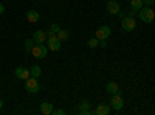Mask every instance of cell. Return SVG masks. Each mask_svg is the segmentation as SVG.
Returning <instances> with one entry per match:
<instances>
[{
    "mask_svg": "<svg viewBox=\"0 0 155 115\" xmlns=\"http://www.w3.org/2000/svg\"><path fill=\"white\" fill-rule=\"evenodd\" d=\"M90 113H95V115H109L110 113V106L109 104H98L96 109Z\"/></svg>",
    "mask_w": 155,
    "mask_h": 115,
    "instance_id": "cell-10",
    "label": "cell"
},
{
    "mask_svg": "<svg viewBox=\"0 0 155 115\" xmlns=\"http://www.w3.org/2000/svg\"><path fill=\"white\" fill-rule=\"evenodd\" d=\"M30 53L36 58V59H44L47 56V47L44 44H34L30 50Z\"/></svg>",
    "mask_w": 155,
    "mask_h": 115,
    "instance_id": "cell-2",
    "label": "cell"
},
{
    "mask_svg": "<svg viewBox=\"0 0 155 115\" xmlns=\"http://www.w3.org/2000/svg\"><path fill=\"white\" fill-rule=\"evenodd\" d=\"M88 107H90L88 101H82V103L79 104V113H81V115H88V113H90Z\"/></svg>",
    "mask_w": 155,
    "mask_h": 115,
    "instance_id": "cell-15",
    "label": "cell"
},
{
    "mask_svg": "<svg viewBox=\"0 0 155 115\" xmlns=\"http://www.w3.org/2000/svg\"><path fill=\"white\" fill-rule=\"evenodd\" d=\"M41 73H42L41 66H33V67L30 69V75L34 76V78H39V76H41Z\"/></svg>",
    "mask_w": 155,
    "mask_h": 115,
    "instance_id": "cell-17",
    "label": "cell"
},
{
    "mask_svg": "<svg viewBox=\"0 0 155 115\" xmlns=\"http://www.w3.org/2000/svg\"><path fill=\"white\" fill-rule=\"evenodd\" d=\"M99 42H101V44H98V45H101L102 48H106V47H107V44H106V41H99Z\"/></svg>",
    "mask_w": 155,
    "mask_h": 115,
    "instance_id": "cell-25",
    "label": "cell"
},
{
    "mask_svg": "<svg viewBox=\"0 0 155 115\" xmlns=\"http://www.w3.org/2000/svg\"><path fill=\"white\" fill-rule=\"evenodd\" d=\"M61 41L58 39V37L54 36V37H50V39H47V47L51 50V52H58V50L61 48Z\"/></svg>",
    "mask_w": 155,
    "mask_h": 115,
    "instance_id": "cell-7",
    "label": "cell"
},
{
    "mask_svg": "<svg viewBox=\"0 0 155 115\" xmlns=\"http://www.w3.org/2000/svg\"><path fill=\"white\" fill-rule=\"evenodd\" d=\"M27 19H28V22H39V19H41V16H39V12L37 11H34V9H30V11H27Z\"/></svg>",
    "mask_w": 155,
    "mask_h": 115,
    "instance_id": "cell-13",
    "label": "cell"
},
{
    "mask_svg": "<svg viewBox=\"0 0 155 115\" xmlns=\"http://www.w3.org/2000/svg\"><path fill=\"white\" fill-rule=\"evenodd\" d=\"M33 41H34L36 44H44V42H47V33L42 31V30H37V31L34 33V36H33Z\"/></svg>",
    "mask_w": 155,
    "mask_h": 115,
    "instance_id": "cell-12",
    "label": "cell"
},
{
    "mask_svg": "<svg viewBox=\"0 0 155 115\" xmlns=\"http://www.w3.org/2000/svg\"><path fill=\"white\" fill-rule=\"evenodd\" d=\"M98 39L96 37H92V39H88V42H87V45L90 47V48H95V47H98Z\"/></svg>",
    "mask_w": 155,
    "mask_h": 115,
    "instance_id": "cell-19",
    "label": "cell"
},
{
    "mask_svg": "<svg viewBox=\"0 0 155 115\" xmlns=\"http://www.w3.org/2000/svg\"><path fill=\"white\" fill-rule=\"evenodd\" d=\"M143 2V6H152L153 5V0H141Z\"/></svg>",
    "mask_w": 155,
    "mask_h": 115,
    "instance_id": "cell-22",
    "label": "cell"
},
{
    "mask_svg": "<svg viewBox=\"0 0 155 115\" xmlns=\"http://www.w3.org/2000/svg\"><path fill=\"white\" fill-rule=\"evenodd\" d=\"M51 110H53V104H51L50 101H45V103L41 104V112H42L44 115H50Z\"/></svg>",
    "mask_w": 155,
    "mask_h": 115,
    "instance_id": "cell-14",
    "label": "cell"
},
{
    "mask_svg": "<svg viewBox=\"0 0 155 115\" xmlns=\"http://www.w3.org/2000/svg\"><path fill=\"white\" fill-rule=\"evenodd\" d=\"M110 34H112L110 27H107V25H102V27H99V28L96 30V39H98V41H107Z\"/></svg>",
    "mask_w": 155,
    "mask_h": 115,
    "instance_id": "cell-5",
    "label": "cell"
},
{
    "mask_svg": "<svg viewBox=\"0 0 155 115\" xmlns=\"http://www.w3.org/2000/svg\"><path fill=\"white\" fill-rule=\"evenodd\" d=\"M51 113H53V115H65V110H64V109H53Z\"/></svg>",
    "mask_w": 155,
    "mask_h": 115,
    "instance_id": "cell-21",
    "label": "cell"
},
{
    "mask_svg": "<svg viewBox=\"0 0 155 115\" xmlns=\"http://www.w3.org/2000/svg\"><path fill=\"white\" fill-rule=\"evenodd\" d=\"M106 90L110 93V95H115V93H121V89L118 86V83H115V81H110L106 84Z\"/></svg>",
    "mask_w": 155,
    "mask_h": 115,
    "instance_id": "cell-11",
    "label": "cell"
},
{
    "mask_svg": "<svg viewBox=\"0 0 155 115\" xmlns=\"http://www.w3.org/2000/svg\"><path fill=\"white\" fill-rule=\"evenodd\" d=\"M121 9L120 3L116 2V0H109V3H107V11H109V14H118Z\"/></svg>",
    "mask_w": 155,
    "mask_h": 115,
    "instance_id": "cell-9",
    "label": "cell"
},
{
    "mask_svg": "<svg viewBox=\"0 0 155 115\" xmlns=\"http://www.w3.org/2000/svg\"><path fill=\"white\" fill-rule=\"evenodd\" d=\"M141 8H143V2H141V0H130V9L132 11L138 12Z\"/></svg>",
    "mask_w": 155,
    "mask_h": 115,
    "instance_id": "cell-16",
    "label": "cell"
},
{
    "mask_svg": "<svg viewBox=\"0 0 155 115\" xmlns=\"http://www.w3.org/2000/svg\"><path fill=\"white\" fill-rule=\"evenodd\" d=\"M3 12H5V6H3L2 3H0V16H2V14H3Z\"/></svg>",
    "mask_w": 155,
    "mask_h": 115,
    "instance_id": "cell-24",
    "label": "cell"
},
{
    "mask_svg": "<svg viewBox=\"0 0 155 115\" xmlns=\"http://www.w3.org/2000/svg\"><path fill=\"white\" fill-rule=\"evenodd\" d=\"M33 45H34V41H33V37H31V39H27V41H25V48H27V52H30Z\"/></svg>",
    "mask_w": 155,
    "mask_h": 115,
    "instance_id": "cell-20",
    "label": "cell"
},
{
    "mask_svg": "<svg viewBox=\"0 0 155 115\" xmlns=\"http://www.w3.org/2000/svg\"><path fill=\"white\" fill-rule=\"evenodd\" d=\"M50 30H51V31H54V33H58L61 28H59V25H58V23H53V25H51V28H50Z\"/></svg>",
    "mask_w": 155,
    "mask_h": 115,
    "instance_id": "cell-23",
    "label": "cell"
},
{
    "mask_svg": "<svg viewBox=\"0 0 155 115\" xmlns=\"http://www.w3.org/2000/svg\"><path fill=\"white\" fill-rule=\"evenodd\" d=\"M14 75H16V78H17V79H23V81H25V79H28L30 76H31V75H30V70H28V69H25V67H17L16 72H14Z\"/></svg>",
    "mask_w": 155,
    "mask_h": 115,
    "instance_id": "cell-8",
    "label": "cell"
},
{
    "mask_svg": "<svg viewBox=\"0 0 155 115\" xmlns=\"http://www.w3.org/2000/svg\"><path fill=\"white\" fill-rule=\"evenodd\" d=\"M138 17H140L141 22H144V23H152L155 14H153V11H152L150 6H143L138 11Z\"/></svg>",
    "mask_w": 155,
    "mask_h": 115,
    "instance_id": "cell-1",
    "label": "cell"
},
{
    "mask_svg": "<svg viewBox=\"0 0 155 115\" xmlns=\"http://www.w3.org/2000/svg\"><path fill=\"white\" fill-rule=\"evenodd\" d=\"M39 89H41V86H39L37 78H34V76H30L28 79H25V90H27L28 93H37Z\"/></svg>",
    "mask_w": 155,
    "mask_h": 115,
    "instance_id": "cell-3",
    "label": "cell"
},
{
    "mask_svg": "<svg viewBox=\"0 0 155 115\" xmlns=\"http://www.w3.org/2000/svg\"><path fill=\"white\" fill-rule=\"evenodd\" d=\"M56 37H58L61 42L67 41V39H68V31H65V30H59V31L56 33Z\"/></svg>",
    "mask_w": 155,
    "mask_h": 115,
    "instance_id": "cell-18",
    "label": "cell"
},
{
    "mask_svg": "<svg viewBox=\"0 0 155 115\" xmlns=\"http://www.w3.org/2000/svg\"><path fill=\"white\" fill-rule=\"evenodd\" d=\"M118 16H120V19H123V17H126V14H124V12H118Z\"/></svg>",
    "mask_w": 155,
    "mask_h": 115,
    "instance_id": "cell-26",
    "label": "cell"
},
{
    "mask_svg": "<svg viewBox=\"0 0 155 115\" xmlns=\"http://www.w3.org/2000/svg\"><path fill=\"white\" fill-rule=\"evenodd\" d=\"M121 27H123L124 31L130 33V31H134L137 28V20L134 17H123L121 19Z\"/></svg>",
    "mask_w": 155,
    "mask_h": 115,
    "instance_id": "cell-4",
    "label": "cell"
},
{
    "mask_svg": "<svg viewBox=\"0 0 155 115\" xmlns=\"http://www.w3.org/2000/svg\"><path fill=\"white\" fill-rule=\"evenodd\" d=\"M2 107H3V100L0 98V109H2Z\"/></svg>",
    "mask_w": 155,
    "mask_h": 115,
    "instance_id": "cell-27",
    "label": "cell"
},
{
    "mask_svg": "<svg viewBox=\"0 0 155 115\" xmlns=\"http://www.w3.org/2000/svg\"><path fill=\"white\" fill-rule=\"evenodd\" d=\"M110 104H112V107H113L115 110H121L123 106H124V101H123L121 93H115V95H112V98H110Z\"/></svg>",
    "mask_w": 155,
    "mask_h": 115,
    "instance_id": "cell-6",
    "label": "cell"
}]
</instances>
